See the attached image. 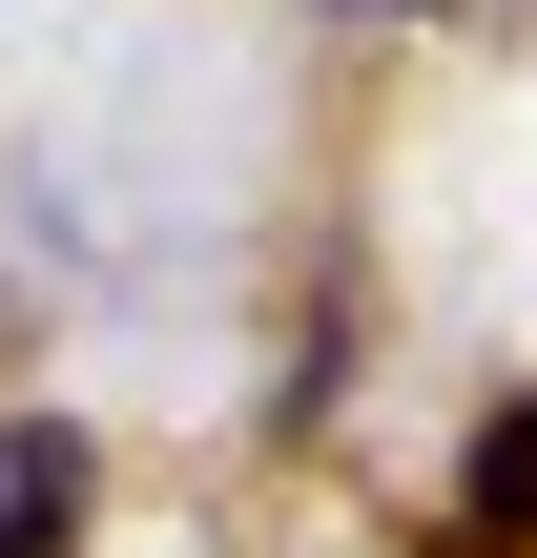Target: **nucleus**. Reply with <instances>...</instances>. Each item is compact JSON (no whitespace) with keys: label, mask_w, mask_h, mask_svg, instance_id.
<instances>
[{"label":"nucleus","mask_w":537,"mask_h":558,"mask_svg":"<svg viewBox=\"0 0 537 558\" xmlns=\"http://www.w3.org/2000/svg\"><path fill=\"white\" fill-rule=\"evenodd\" d=\"M455 518H476L497 558H537V393H497V414H476V456H455Z\"/></svg>","instance_id":"obj_2"},{"label":"nucleus","mask_w":537,"mask_h":558,"mask_svg":"<svg viewBox=\"0 0 537 558\" xmlns=\"http://www.w3.org/2000/svg\"><path fill=\"white\" fill-rule=\"evenodd\" d=\"M62 538H83V435L21 414V435H0V558H62Z\"/></svg>","instance_id":"obj_1"}]
</instances>
